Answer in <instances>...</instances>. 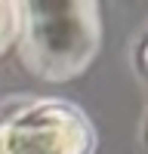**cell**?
<instances>
[{"instance_id": "6da1fadb", "label": "cell", "mask_w": 148, "mask_h": 154, "mask_svg": "<svg viewBox=\"0 0 148 154\" xmlns=\"http://www.w3.org/2000/svg\"><path fill=\"white\" fill-rule=\"evenodd\" d=\"M28 56L37 71L68 77L96 46L93 0H22Z\"/></svg>"}, {"instance_id": "7a4b0ae2", "label": "cell", "mask_w": 148, "mask_h": 154, "mask_svg": "<svg viewBox=\"0 0 148 154\" xmlns=\"http://www.w3.org/2000/svg\"><path fill=\"white\" fill-rule=\"evenodd\" d=\"M90 130L77 111L37 102L0 120V154H86Z\"/></svg>"}, {"instance_id": "3957f363", "label": "cell", "mask_w": 148, "mask_h": 154, "mask_svg": "<svg viewBox=\"0 0 148 154\" xmlns=\"http://www.w3.org/2000/svg\"><path fill=\"white\" fill-rule=\"evenodd\" d=\"M12 31H16V3L12 0H0V46H6Z\"/></svg>"}]
</instances>
